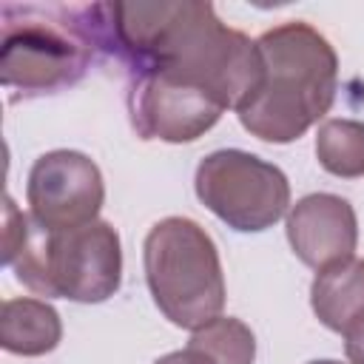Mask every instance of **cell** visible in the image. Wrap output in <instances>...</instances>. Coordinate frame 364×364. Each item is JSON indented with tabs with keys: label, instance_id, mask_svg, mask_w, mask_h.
<instances>
[{
	"label": "cell",
	"instance_id": "1",
	"mask_svg": "<svg viewBox=\"0 0 364 364\" xmlns=\"http://www.w3.org/2000/svg\"><path fill=\"white\" fill-rule=\"evenodd\" d=\"M80 26L94 46L128 71L168 74L239 108L262 80V57L250 37L228 28L210 3H94L80 6Z\"/></svg>",
	"mask_w": 364,
	"mask_h": 364
},
{
	"label": "cell",
	"instance_id": "2",
	"mask_svg": "<svg viewBox=\"0 0 364 364\" xmlns=\"http://www.w3.org/2000/svg\"><path fill=\"white\" fill-rule=\"evenodd\" d=\"M256 48L262 80L236 108V117L262 142H296L333 108L338 57L327 37L301 20L273 26L256 40Z\"/></svg>",
	"mask_w": 364,
	"mask_h": 364
},
{
	"label": "cell",
	"instance_id": "3",
	"mask_svg": "<svg viewBox=\"0 0 364 364\" xmlns=\"http://www.w3.org/2000/svg\"><path fill=\"white\" fill-rule=\"evenodd\" d=\"M3 262L20 284L46 299L100 304L122 284V247L111 222L51 230L17 210L11 196H6Z\"/></svg>",
	"mask_w": 364,
	"mask_h": 364
},
{
	"label": "cell",
	"instance_id": "4",
	"mask_svg": "<svg viewBox=\"0 0 364 364\" xmlns=\"http://www.w3.org/2000/svg\"><path fill=\"white\" fill-rule=\"evenodd\" d=\"M145 282L159 313L182 327L199 330L225 307V273L210 233L188 216L159 219L142 245Z\"/></svg>",
	"mask_w": 364,
	"mask_h": 364
},
{
	"label": "cell",
	"instance_id": "5",
	"mask_svg": "<svg viewBox=\"0 0 364 364\" xmlns=\"http://www.w3.org/2000/svg\"><path fill=\"white\" fill-rule=\"evenodd\" d=\"M20 20L3 6L0 80L11 100L43 97L80 82L91 65L94 46L80 28L77 9L11 6Z\"/></svg>",
	"mask_w": 364,
	"mask_h": 364
},
{
	"label": "cell",
	"instance_id": "6",
	"mask_svg": "<svg viewBox=\"0 0 364 364\" xmlns=\"http://www.w3.org/2000/svg\"><path fill=\"white\" fill-rule=\"evenodd\" d=\"M193 191L216 219L239 233L267 230L290 208L284 171L242 148L208 154L196 165Z\"/></svg>",
	"mask_w": 364,
	"mask_h": 364
},
{
	"label": "cell",
	"instance_id": "7",
	"mask_svg": "<svg viewBox=\"0 0 364 364\" xmlns=\"http://www.w3.org/2000/svg\"><path fill=\"white\" fill-rule=\"evenodd\" d=\"M228 105L196 82L168 74H136L128 85L131 125L142 139L193 142L210 131Z\"/></svg>",
	"mask_w": 364,
	"mask_h": 364
},
{
	"label": "cell",
	"instance_id": "8",
	"mask_svg": "<svg viewBox=\"0 0 364 364\" xmlns=\"http://www.w3.org/2000/svg\"><path fill=\"white\" fill-rule=\"evenodd\" d=\"M28 213L51 230L80 228L97 219L105 202V182L91 156L57 148L34 159L26 182Z\"/></svg>",
	"mask_w": 364,
	"mask_h": 364
},
{
	"label": "cell",
	"instance_id": "9",
	"mask_svg": "<svg viewBox=\"0 0 364 364\" xmlns=\"http://www.w3.org/2000/svg\"><path fill=\"white\" fill-rule=\"evenodd\" d=\"M287 242L299 262L327 270L353 259L358 245V219L347 199L336 193H307L287 210Z\"/></svg>",
	"mask_w": 364,
	"mask_h": 364
},
{
	"label": "cell",
	"instance_id": "10",
	"mask_svg": "<svg viewBox=\"0 0 364 364\" xmlns=\"http://www.w3.org/2000/svg\"><path fill=\"white\" fill-rule=\"evenodd\" d=\"M310 307L333 333H344L358 316H364V259L353 256L318 270L310 284Z\"/></svg>",
	"mask_w": 364,
	"mask_h": 364
},
{
	"label": "cell",
	"instance_id": "11",
	"mask_svg": "<svg viewBox=\"0 0 364 364\" xmlns=\"http://www.w3.org/2000/svg\"><path fill=\"white\" fill-rule=\"evenodd\" d=\"M63 338L60 313L43 299H6L0 307V344L14 355H46Z\"/></svg>",
	"mask_w": 364,
	"mask_h": 364
},
{
	"label": "cell",
	"instance_id": "12",
	"mask_svg": "<svg viewBox=\"0 0 364 364\" xmlns=\"http://www.w3.org/2000/svg\"><path fill=\"white\" fill-rule=\"evenodd\" d=\"M188 350L196 353L205 364H253L256 336L242 318L219 316L193 330Z\"/></svg>",
	"mask_w": 364,
	"mask_h": 364
},
{
	"label": "cell",
	"instance_id": "13",
	"mask_svg": "<svg viewBox=\"0 0 364 364\" xmlns=\"http://www.w3.org/2000/svg\"><path fill=\"white\" fill-rule=\"evenodd\" d=\"M318 165L341 179L364 176V122L358 119H327L316 131Z\"/></svg>",
	"mask_w": 364,
	"mask_h": 364
},
{
	"label": "cell",
	"instance_id": "14",
	"mask_svg": "<svg viewBox=\"0 0 364 364\" xmlns=\"http://www.w3.org/2000/svg\"><path fill=\"white\" fill-rule=\"evenodd\" d=\"M344 355L350 364H364V316H358L344 333Z\"/></svg>",
	"mask_w": 364,
	"mask_h": 364
},
{
	"label": "cell",
	"instance_id": "15",
	"mask_svg": "<svg viewBox=\"0 0 364 364\" xmlns=\"http://www.w3.org/2000/svg\"><path fill=\"white\" fill-rule=\"evenodd\" d=\"M154 364H205L196 353H191L188 347L185 350H173V353H168V355H162V358H156Z\"/></svg>",
	"mask_w": 364,
	"mask_h": 364
},
{
	"label": "cell",
	"instance_id": "16",
	"mask_svg": "<svg viewBox=\"0 0 364 364\" xmlns=\"http://www.w3.org/2000/svg\"><path fill=\"white\" fill-rule=\"evenodd\" d=\"M307 364H341V361H333V358H316V361H307Z\"/></svg>",
	"mask_w": 364,
	"mask_h": 364
}]
</instances>
